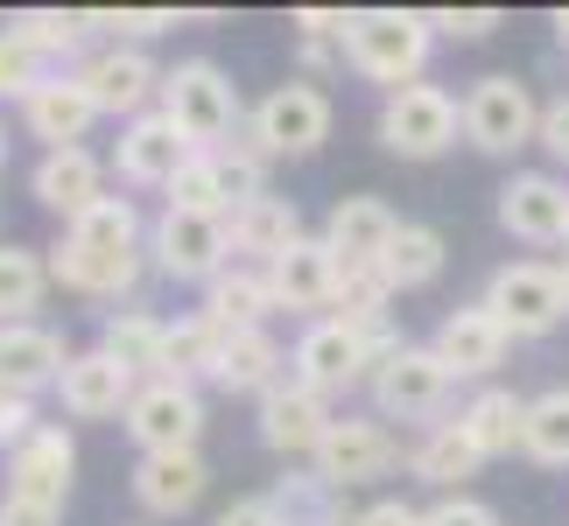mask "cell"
<instances>
[{
	"instance_id": "1",
	"label": "cell",
	"mask_w": 569,
	"mask_h": 526,
	"mask_svg": "<svg viewBox=\"0 0 569 526\" xmlns=\"http://www.w3.org/2000/svg\"><path fill=\"white\" fill-rule=\"evenodd\" d=\"M401 344L408 337L393 331V323L352 331V323H338V316H317V323H302V337L289 351V380H302L310 393H323V401H338V393H352L359 380H373Z\"/></svg>"
},
{
	"instance_id": "2",
	"label": "cell",
	"mask_w": 569,
	"mask_h": 526,
	"mask_svg": "<svg viewBox=\"0 0 569 526\" xmlns=\"http://www.w3.org/2000/svg\"><path fill=\"white\" fill-rule=\"evenodd\" d=\"M429 50H436V29H429L422 8H359L352 36H345V63H352L366 84H380V92L422 84Z\"/></svg>"
},
{
	"instance_id": "3",
	"label": "cell",
	"mask_w": 569,
	"mask_h": 526,
	"mask_svg": "<svg viewBox=\"0 0 569 526\" xmlns=\"http://www.w3.org/2000/svg\"><path fill=\"white\" fill-rule=\"evenodd\" d=\"M156 113L177 127V134L204 155V148H226L239 127H247V105H239V84L218 71L211 57H183L162 71V99Z\"/></svg>"
},
{
	"instance_id": "4",
	"label": "cell",
	"mask_w": 569,
	"mask_h": 526,
	"mask_svg": "<svg viewBox=\"0 0 569 526\" xmlns=\"http://www.w3.org/2000/svg\"><path fill=\"white\" fill-rule=\"evenodd\" d=\"M373 134H380L387 155H401V162H436L465 141V105H457V92H443V84H401V92L380 99Z\"/></svg>"
},
{
	"instance_id": "5",
	"label": "cell",
	"mask_w": 569,
	"mask_h": 526,
	"mask_svg": "<svg viewBox=\"0 0 569 526\" xmlns=\"http://www.w3.org/2000/svg\"><path fill=\"white\" fill-rule=\"evenodd\" d=\"M331 127H338V105L310 78H289V84H274L268 99L247 105V134L260 141V155H268V162L317 155V148L331 141Z\"/></svg>"
},
{
	"instance_id": "6",
	"label": "cell",
	"mask_w": 569,
	"mask_h": 526,
	"mask_svg": "<svg viewBox=\"0 0 569 526\" xmlns=\"http://www.w3.org/2000/svg\"><path fill=\"white\" fill-rule=\"evenodd\" d=\"M478 302L507 323L513 344L520 337H549L569 316V281H562V267H549V260H507V267H492Z\"/></svg>"
},
{
	"instance_id": "7",
	"label": "cell",
	"mask_w": 569,
	"mask_h": 526,
	"mask_svg": "<svg viewBox=\"0 0 569 526\" xmlns=\"http://www.w3.org/2000/svg\"><path fill=\"white\" fill-rule=\"evenodd\" d=\"M366 386H373V414H380V422H422V428H436L443 407H450V393H457V372L436 358L429 344H401Z\"/></svg>"
},
{
	"instance_id": "8",
	"label": "cell",
	"mask_w": 569,
	"mask_h": 526,
	"mask_svg": "<svg viewBox=\"0 0 569 526\" xmlns=\"http://www.w3.org/2000/svg\"><path fill=\"white\" fill-rule=\"evenodd\" d=\"M465 141L478 155H520V148H535V127H541V99L520 84L513 71H492L478 78L465 99Z\"/></svg>"
},
{
	"instance_id": "9",
	"label": "cell",
	"mask_w": 569,
	"mask_h": 526,
	"mask_svg": "<svg viewBox=\"0 0 569 526\" xmlns=\"http://www.w3.org/2000/svg\"><path fill=\"white\" fill-rule=\"evenodd\" d=\"M78 84L92 92L99 105V120H141V113H156V99H162V63L141 50V42H99L92 57L78 63Z\"/></svg>"
},
{
	"instance_id": "10",
	"label": "cell",
	"mask_w": 569,
	"mask_h": 526,
	"mask_svg": "<svg viewBox=\"0 0 569 526\" xmlns=\"http://www.w3.org/2000/svg\"><path fill=\"white\" fill-rule=\"evenodd\" d=\"M148 267L162 281H197V289H211V281L232 267L226 218H190V211L162 204V218L148 225Z\"/></svg>"
},
{
	"instance_id": "11",
	"label": "cell",
	"mask_w": 569,
	"mask_h": 526,
	"mask_svg": "<svg viewBox=\"0 0 569 526\" xmlns=\"http://www.w3.org/2000/svg\"><path fill=\"white\" fill-rule=\"evenodd\" d=\"M310 471L331 477L338 492H359V485H380V477L401 471V443H393V428L380 414H338L331 435L310 456Z\"/></svg>"
},
{
	"instance_id": "12",
	"label": "cell",
	"mask_w": 569,
	"mask_h": 526,
	"mask_svg": "<svg viewBox=\"0 0 569 526\" xmlns=\"http://www.w3.org/2000/svg\"><path fill=\"white\" fill-rule=\"evenodd\" d=\"M127 435H134L141 456H177V449H197L204 435V393L183 386V380H141L134 401H127Z\"/></svg>"
},
{
	"instance_id": "13",
	"label": "cell",
	"mask_w": 569,
	"mask_h": 526,
	"mask_svg": "<svg viewBox=\"0 0 569 526\" xmlns=\"http://www.w3.org/2000/svg\"><path fill=\"white\" fill-rule=\"evenodd\" d=\"M499 225L520 246H569V183L556 169H513L499 190Z\"/></svg>"
},
{
	"instance_id": "14",
	"label": "cell",
	"mask_w": 569,
	"mask_h": 526,
	"mask_svg": "<svg viewBox=\"0 0 569 526\" xmlns=\"http://www.w3.org/2000/svg\"><path fill=\"white\" fill-rule=\"evenodd\" d=\"M268 274V295H274V310H296V316H331V302H338V274H345V260L323 246V232H302L289 253L274 260V267H260Z\"/></svg>"
},
{
	"instance_id": "15",
	"label": "cell",
	"mask_w": 569,
	"mask_h": 526,
	"mask_svg": "<svg viewBox=\"0 0 569 526\" xmlns=\"http://www.w3.org/2000/svg\"><path fill=\"white\" fill-rule=\"evenodd\" d=\"M331 422H338V407L323 401V393H310L302 380H281L268 401H260V414H253L260 443H268L274 456H289V464H310L317 443L331 435Z\"/></svg>"
},
{
	"instance_id": "16",
	"label": "cell",
	"mask_w": 569,
	"mask_h": 526,
	"mask_svg": "<svg viewBox=\"0 0 569 526\" xmlns=\"http://www.w3.org/2000/svg\"><path fill=\"white\" fill-rule=\"evenodd\" d=\"M63 365H71L63 331H50V323H0V393H8V401L57 393Z\"/></svg>"
},
{
	"instance_id": "17",
	"label": "cell",
	"mask_w": 569,
	"mask_h": 526,
	"mask_svg": "<svg viewBox=\"0 0 569 526\" xmlns=\"http://www.w3.org/2000/svg\"><path fill=\"white\" fill-rule=\"evenodd\" d=\"M190 155H197V148H190L162 113H141V120H127V127H120L113 162H106V169H113L127 190H169V183H177V169H183Z\"/></svg>"
},
{
	"instance_id": "18",
	"label": "cell",
	"mask_w": 569,
	"mask_h": 526,
	"mask_svg": "<svg viewBox=\"0 0 569 526\" xmlns=\"http://www.w3.org/2000/svg\"><path fill=\"white\" fill-rule=\"evenodd\" d=\"M134 386H141L134 372L92 344V351H71V365H63V380H57V401H63L71 422H127Z\"/></svg>"
},
{
	"instance_id": "19",
	"label": "cell",
	"mask_w": 569,
	"mask_h": 526,
	"mask_svg": "<svg viewBox=\"0 0 569 526\" xmlns=\"http://www.w3.org/2000/svg\"><path fill=\"white\" fill-rule=\"evenodd\" d=\"M429 351L443 358L457 380H492L499 365H507V351H513V337H507V323H499L486 302H465V310H450L443 323H436V337H429Z\"/></svg>"
},
{
	"instance_id": "20",
	"label": "cell",
	"mask_w": 569,
	"mask_h": 526,
	"mask_svg": "<svg viewBox=\"0 0 569 526\" xmlns=\"http://www.w3.org/2000/svg\"><path fill=\"white\" fill-rule=\"evenodd\" d=\"M78 477V443L71 428L42 422L21 449H8V498H36V506H63Z\"/></svg>"
},
{
	"instance_id": "21",
	"label": "cell",
	"mask_w": 569,
	"mask_h": 526,
	"mask_svg": "<svg viewBox=\"0 0 569 526\" xmlns=\"http://www.w3.org/2000/svg\"><path fill=\"white\" fill-rule=\"evenodd\" d=\"M302 239V211H296V196H247V204H232L226 211V246L239 267H274L281 253H289Z\"/></svg>"
},
{
	"instance_id": "22",
	"label": "cell",
	"mask_w": 569,
	"mask_h": 526,
	"mask_svg": "<svg viewBox=\"0 0 569 526\" xmlns=\"http://www.w3.org/2000/svg\"><path fill=\"white\" fill-rule=\"evenodd\" d=\"M134 506L148 519H183L204 506V492H211V464H204V449H177V456H141L134 464Z\"/></svg>"
},
{
	"instance_id": "23",
	"label": "cell",
	"mask_w": 569,
	"mask_h": 526,
	"mask_svg": "<svg viewBox=\"0 0 569 526\" xmlns=\"http://www.w3.org/2000/svg\"><path fill=\"white\" fill-rule=\"evenodd\" d=\"M141 274H148V253H92V246H71V239L50 246V281L92 302H127L141 289Z\"/></svg>"
},
{
	"instance_id": "24",
	"label": "cell",
	"mask_w": 569,
	"mask_h": 526,
	"mask_svg": "<svg viewBox=\"0 0 569 526\" xmlns=\"http://www.w3.org/2000/svg\"><path fill=\"white\" fill-rule=\"evenodd\" d=\"M29 196L50 218H63V225H71V218H84L106 196V162L92 155V148H57V155H42L36 169H29Z\"/></svg>"
},
{
	"instance_id": "25",
	"label": "cell",
	"mask_w": 569,
	"mask_h": 526,
	"mask_svg": "<svg viewBox=\"0 0 569 526\" xmlns=\"http://www.w3.org/2000/svg\"><path fill=\"white\" fill-rule=\"evenodd\" d=\"M401 232V211L387 196H338L331 218H323V246H331L345 267H380V253Z\"/></svg>"
},
{
	"instance_id": "26",
	"label": "cell",
	"mask_w": 569,
	"mask_h": 526,
	"mask_svg": "<svg viewBox=\"0 0 569 526\" xmlns=\"http://www.w3.org/2000/svg\"><path fill=\"white\" fill-rule=\"evenodd\" d=\"M92 120H99V105L78 84V71H57L29 105H21V127H29V141H42V155H57V148H84Z\"/></svg>"
},
{
	"instance_id": "27",
	"label": "cell",
	"mask_w": 569,
	"mask_h": 526,
	"mask_svg": "<svg viewBox=\"0 0 569 526\" xmlns=\"http://www.w3.org/2000/svg\"><path fill=\"white\" fill-rule=\"evenodd\" d=\"M260 498H268L274 526H352L359 519L352 513V492H338L331 477H317L310 464H289Z\"/></svg>"
},
{
	"instance_id": "28",
	"label": "cell",
	"mask_w": 569,
	"mask_h": 526,
	"mask_svg": "<svg viewBox=\"0 0 569 526\" xmlns=\"http://www.w3.org/2000/svg\"><path fill=\"white\" fill-rule=\"evenodd\" d=\"M281 380H289V351H281L274 331H232L226 344H218V372H211V386L268 401Z\"/></svg>"
},
{
	"instance_id": "29",
	"label": "cell",
	"mask_w": 569,
	"mask_h": 526,
	"mask_svg": "<svg viewBox=\"0 0 569 526\" xmlns=\"http://www.w3.org/2000/svg\"><path fill=\"white\" fill-rule=\"evenodd\" d=\"M408 471H415V485L457 498L478 471H486V456H478V443L457 422H436V428H422V443L408 449Z\"/></svg>"
},
{
	"instance_id": "30",
	"label": "cell",
	"mask_w": 569,
	"mask_h": 526,
	"mask_svg": "<svg viewBox=\"0 0 569 526\" xmlns=\"http://www.w3.org/2000/svg\"><path fill=\"white\" fill-rule=\"evenodd\" d=\"M457 428L478 443V456H513L520 449V428H528V401L513 386H478L465 407H457Z\"/></svg>"
},
{
	"instance_id": "31",
	"label": "cell",
	"mask_w": 569,
	"mask_h": 526,
	"mask_svg": "<svg viewBox=\"0 0 569 526\" xmlns=\"http://www.w3.org/2000/svg\"><path fill=\"white\" fill-rule=\"evenodd\" d=\"M50 253L21 246V239H0V323H42L36 310L50 302Z\"/></svg>"
},
{
	"instance_id": "32",
	"label": "cell",
	"mask_w": 569,
	"mask_h": 526,
	"mask_svg": "<svg viewBox=\"0 0 569 526\" xmlns=\"http://www.w3.org/2000/svg\"><path fill=\"white\" fill-rule=\"evenodd\" d=\"M204 316H211L226 337H232V331H268V316H274L268 274H260V267H239V260H232V267L204 289Z\"/></svg>"
},
{
	"instance_id": "33",
	"label": "cell",
	"mask_w": 569,
	"mask_h": 526,
	"mask_svg": "<svg viewBox=\"0 0 569 526\" xmlns=\"http://www.w3.org/2000/svg\"><path fill=\"white\" fill-rule=\"evenodd\" d=\"M450 267V246H443V232L436 225H415V218H401V232H393V246L380 253V281L393 295H415V289H429L436 274Z\"/></svg>"
},
{
	"instance_id": "34",
	"label": "cell",
	"mask_w": 569,
	"mask_h": 526,
	"mask_svg": "<svg viewBox=\"0 0 569 526\" xmlns=\"http://www.w3.org/2000/svg\"><path fill=\"white\" fill-rule=\"evenodd\" d=\"M14 36H29L42 57L57 63V71H78L84 57H92V29H84V8H14L8 14Z\"/></svg>"
},
{
	"instance_id": "35",
	"label": "cell",
	"mask_w": 569,
	"mask_h": 526,
	"mask_svg": "<svg viewBox=\"0 0 569 526\" xmlns=\"http://www.w3.org/2000/svg\"><path fill=\"white\" fill-rule=\"evenodd\" d=\"M162 337H169L162 316L113 310V316H106V331H99V351H106V358H120L134 380H162Z\"/></svg>"
},
{
	"instance_id": "36",
	"label": "cell",
	"mask_w": 569,
	"mask_h": 526,
	"mask_svg": "<svg viewBox=\"0 0 569 526\" xmlns=\"http://www.w3.org/2000/svg\"><path fill=\"white\" fill-rule=\"evenodd\" d=\"M218 344H226V331H218L204 310L177 316V323H169V337H162V380H183V386L211 380V372H218Z\"/></svg>"
},
{
	"instance_id": "37",
	"label": "cell",
	"mask_w": 569,
	"mask_h": 526,
	"mask_svg": "<svg viewBox=\"0 0 569 526\" xmlns=\"http://www.w3.org/2000/svg\"><path fill=\"white\" fill-rule=\"evenodd\" d=\"M520 456L549 471H569V386H549L528 401V428H520Z\"/></svg>"
},
{
	"instance_id": "38",
	"label": "cell",
	"mask_w": 569,
	"mask_h": 526,
	"mask_svg": "<svg viewBox=\"0 0 569 526\" xmlns=\"http://www.w3.org/2000/svg\"><path fill=\"white\" fill-rule=\"evenodd\" d=\"M162 196H169V211H190V218H226L232 211V183H226V169H218L211 148H204V155H190Z\"/></svg>"
},
{
	"instance_id": "39",
	"label": "cell",
	"mask_w": 569,
	"mask_h": 526,
	"mask_svg": "<svg viewBox=\"0 0 569 526\" xmlns=\"http://www.w3.org/2000/svg\"><path fill=\"white\" fill-rule=\"evenodd\" d=\"M331 316L352 323V331H380V323H393V289L380 281V267H345Z\"/></svg>"
},
{
	"instance_id": "40",
	"label": "cell",
	"mask_w": 569,
	"mask_h": 526,
	"mask_svg": "<svg viewBox=\"0 0 569 526\" xmlns=\"http://www.w3.org/2000/svg\"><path fill=\"white\" fill-rule=\"evenodd\" d=\"M57 78V63L36 50L29 36H14L8 21H0V99H14V105H29L42 84Z\"/></svg>"
},
{
	"instance_id": "41",
	"label": "cell",
	"mask_w": 569,
	"mask_h": 526,
	"mask_svg": "<svg viewBox=\"0 0 569 526\" xmlns=\"http://www.w3.org/2000/svg\"><path fill=\"white\" fill-rule=\"evenodd\" d=\"M429 29L450 42H486L499 29V8H429Z\"/></svg>"
},
{
	"instance_id": "42",
	"label": "cell",
	"mask_w": 569,
	"mask_h": 526,
	"mask_svg": "<svg viewBox=\"0 0 569 526\" xmlns=\"http://www.w3.org/2000/svg\"><path fill=\"white\" fill-rule=\"evenodd\" d=\"M352 14L359 8H296L289 29H296V42H345L352 36Z\"/></svg>"
},
{
	"instance_id": "43",
	"label": "cell",
	"mask_w": 569,
	"mask_h": 526,
	"mask_svg": "<svg viewBox=\"0 0 569 526\" xmlns=\"http://www.w3.org/2000/svg\"><path fill=\"white\" fill-rule=\"evenodd\" d=\"M422 526H499V513L486 506V498L457 492V498H436V506H422Z\"/></svg>"
},
{
	"instance_id": "44",
	"label": "cell",
	"mask_w": 569,
	"mask_h": 526,
	"mask_svg": "<svg viewBox=\"0 0 569 526\" xmlns=\"http://www.w3.org/2000/svg\"><path fill=\"white\" fill-rule=\"evenodd\" d=\"M535 148L549 155L556 169H569V92L541 105V127H535Z\"/></svg>"
},
{
	"instance_id": "45",
	"label": "cell",
	"mask_w": 569,
	"mask_h": 526,
	"mask_svg": "<svg viewBox=\"0 0 569 526\" xmlns=\"http://www.w3.org/2000/svg\"><path fill=\"white\" fill-rule=\"evenodd\" d=\"M0 526H63V506H36V498L0 492Z\"/></svg>"
},
{
	"instance_id": "46",
	"label": "cell",
	"mask_w": 569,
	"mask_h": 526,
	"mask_svg": "<svg viewBox=\"0 0 569 526\" xmlns=\"http://www.w3.org/2000/svg\"><path fill=\"white\" fill-rule=\"evenodd\" d=\"M352 526H422V506H408V498H373V506H359Z\"/></svg>"
},
{
	"instance_id": "47",
	"label": "cell",
	"mask_w": 569,
	"mask_h": 526,
	"mask_svg": "<svg viewBox=\"0 0 569 526\" xmlns=\"http://www.w3.org/2000/svg\"><path fill=\"white\" fill-rule=\"evenodd\" d=\"M211 526H274V513H268V498H232Z\"/></svg>"
},
{
	"instance_id": "48",
	"label": "cell",
	"mask_w": 569,
	"mask_h": 526,
	"mask_svg": "<svg viewBox=\"0 0 569 526\" xmlns=\"http://www.w3.org/2000/svg\"><path fill=\"white\" fill-rule=\"evenodd\" d=\"M296 57H302V71H338V63H345V42H296Z\"/></svg>"
},
{
	"instance_id": "49",
	"label": "cell",
	"mask_w": 569,
	"mask_h": 526,
	"mask_svg": "<svg viewBox=\"0 0 569 526\" xmlns=\"http://www.w3.org/2000/svg\"><path fill=\"white\" fill-rule=\"evenodd\" d=\"M549 29H556V42L569 50V8H556V14H549Z\"/></svg>"
},
{
	"instance_id": "50",
	"label": "cell",
	"mask_w": 569,
	"mask_h": 526,
	"mask_svg": "<svg viewBox=\"0 0 569 526\" xmlns=\"http://www.w3.org/2000/svg\"><path fill=\"white\" fill-rule=\"evenodd\" d=\"M0 169H8V127H0Z\"/></svg>"
},
{
	"instance_id": "51",
	"label": "cell",
	"mask_w": 569,
	"mask_h": 526,
	"mask_svg": "<svg viewBox=\"0 0 569 526\" xmlns=\"http://www.w3.org/2000/svg\"><path fill=\"white\" fill-rule=\"evenodd\" d=\"M127 526H156V519H127Z\"/></svg>"
},
{
	"instance_id": "52",
	"label": "cell",
	"mask_w": 569,
	"mask_h": 526,
	"mask_svg": "<svg viewBox=\"0 0 569 526\" xmlns=\"http://www.w3.org/2000/svg\"><path fill=\"white\" fill-rule=\"evenodd\" d=\"M562 281H569V260H562Z\"/></svg>"
}]
</instances>
